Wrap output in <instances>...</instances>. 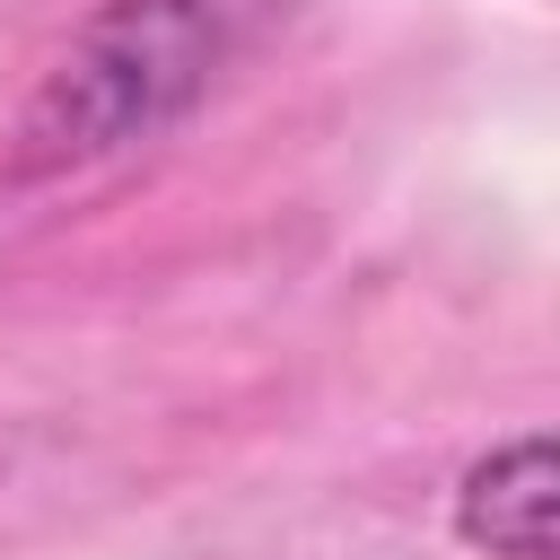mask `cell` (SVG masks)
Wrapping results in <instances>:
<instances>
[{"label": "cell", "mask_w": 560, "mask_h": 560, "mask_svg": "<svg viewBox=\"0 0 560 560\" xmlns=\"http://www.w3.org/2000/svg\"><path fill=\"white\" fill-rule=\"evenodd\" d=\"M271 18L280 0H96L35 79L18 158L35 175H70L175 131Z\"/></svg>", "instance_id": "obj_1"}, {"label": "cell", "mask_w": 560, "mask_h": 560, "mask_svg": "<svg viewBox=\"0 0 560 560\" xmlns=\"http://www.w3.org/2000/svg\"><path fill=\"white\" fill-rule=\"evenodd\" d=\"M455 534L490 560H551V438L525 429L464 464L455 481Z\"/></svg>", "instance_id": "obj_2"}]
</instances>
